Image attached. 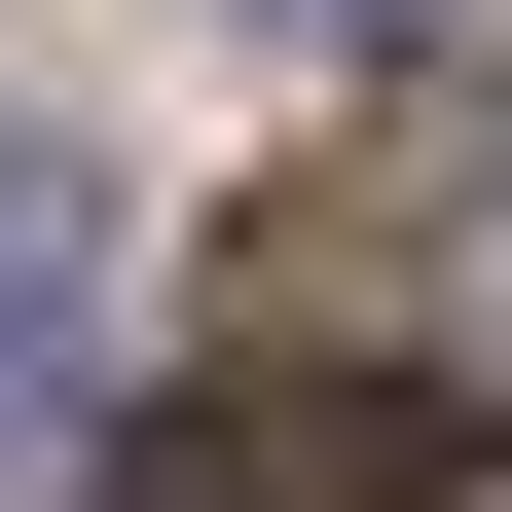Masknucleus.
Masks as SVG:
<instances>
[{"instance_id":"obj_1","label":"nucleus","mask_w":512,"mask_h":512,"mask_svg":"<svg viewBox=\"0 0 512 512\" xmlns=\"http://www.w3.org/2000/svg\"><path fill=\"white\" fill-rule=\"evenodd\" d=\"M403 476H439V403H366V366H220L110 439V512H403Z\"/></svg>"},{"instance_id":"obj_2","label":"nucleus","mask_w":512,"mask_h":512,"mask_svg":"<svg viewBox=\"0 0 512 512\" xmlns=\"http://www.w3.org/2000/svg\"><path fill=\"white\" fill-rule=\"evenodd\" d=\"M74 330H110V183H74V147H0V439L74 403Z\"/></svg>"},{"instance_id":"obj_3","label":"nucleus","mask_w":512,"mask_h":512,"mask_svg":"<svg viewBox=\"0 0 512 512\" xmlns=\"http://www.w3.org/2000/svg\"><path fill=\"white\" fill-rule=\"evenodd\" d=\"M439 439H512V147L439 183Z\"/></svg>"},{"instance_id":"obj_4","label":"nucleus","mask_w":512,"mask_h":512,"mask_svg":"<svg viewBox=\"0 0 512 512\" xmlns=\"http://www.w3.org/2000/svg\"><path fill=\"white\" fill-rule=\"evenodd\" d=\"M293 37H439V0H293Z\"/></svg>"}]
</instances>
